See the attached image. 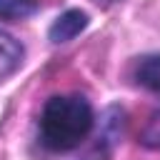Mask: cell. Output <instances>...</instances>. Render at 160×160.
I'll list each match as a JSON object with an SVG mask.
<instances>
[{"instance_id":"6da1fadb","label":"cell","mask_w":160,"mask_h":160,"mask_svg":"<svg viewBox=\"0 0 160 160\" xmlns=\"http://www.w3.org/2000/svg\"><path fill=\"white\" fill-rule=\"evenodd\" d=\"M92 130V108L80 95H52L40 112L42 145L55 152L75 150Z\"/></svg>"},{"instance_id":"7a4b0ae2","label":"cell","mask_w":160,"mask_h":160,"mask_svg":"<svg viewBox=\"0 0 160 160\" xmlns=\"http://www.w3.org/2000/svg\"><path fill=\"white\" fill-rule=\"evenodd\" d=\"M85 28H88V12L72 8V10H65L60 18H55V22L48 30V38H50V42L60 45V42H68L75 35H80Z\"/></svg>"},{"instance_id":"3957f363","label":"cell","mask_w":160,"mask_h":160,"mask_svg":"<svg viewBox=\"0 0 160 160\" xmlns=\"http://www.w3.org/2000/svg\"><path fill=\"white\" fill-rule=\"evenodd\" d=\"M22 62V45L8 35V32H0V80L12 75Z\"/></svg>"},{"instance_id":"277c9868","label":"cell","mask_w":160,"mask_h":160,"mask_svg":"<svg viewBox=\"0 0 160 160\" xmlns=\"http://www.w3.org/2000/svg\"><path fill=\"white\" fill-rule=\"evenodd\" d=\"M135 80H138L142 88H148V90H152V92H160V52H158V55H148V58H142V60L138 62V68H135Z\"/></svg>"},{"instance_id":"5b68a950","label":"cell","mask_w":160,"mask_h":160,"mask_svg":"<svg viewBox=\"0 0 160 160\" xmlns=\"http://www.w3.org/2000/svg\"><path fill=\"white\" fill-rule=\"evenodd\" d=\"M38 12L35 0H0V20H25Z\"/></svg>"},{"instance_id":"8992f818","label":"cell","mask_w":160,"mask_h":160,"mask_svg":"<svg viewBox=\"0 0 160 160\" xmlns=\"http://www.w3.org/2000/svg\"><path fill=\"white\" fill-rule=\"evenodd\" d=\"M140 142L148 145V148H158L160 150V110L148 120V125H145V130L140 135Z\"/></svg>"}]
</instances>
